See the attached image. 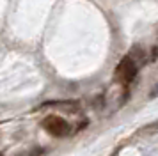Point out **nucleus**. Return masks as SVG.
I'll return each instance as SVG.
<instances>
[{"instance_id": "f257e3e1", "label": "nucleus", "mask_w": 158, "mask_h": 156, "mask_svg": "<svg viewBox=\"0 0 158 156\" xmlns=\"http://www.w3.org/2000/svg\"><path fill=\"white\" fill-rule=\"evenodd\" d=\"M137 73H139V64H137L130 55H126L121 62L117 64L115 78H117L123 85H128V84H131V82L135 80Z\"/></svg>"}, {"instance_id": "7ed1b4c3", "label": "nucleus", "mask_w": 158, "mask_h": 156, "mask_svg": "<svg viewBox=\"0 0 158 156\" xmlns=\"http://www.w3.org/2000/svg\"><path fill=\"white\" fill-rule=\"evenodd\" d=\"M151 98H155V96H158V85H156V89H153V91H151V94H149Z\"/></svg>"}, {"instance_id": "20e7f679", "label": "nucleus", "mask_w": 158, "mask_h": 156, "mask_svg": "<svg viewBox=\"0 0 158 156\" xmlns=\"http://www.w3.org/2000/svg\"><path fill=\"white\" fill-rule=\"evenodd\" d=\"M0 156H2V154H0Z\"/></svg>"}, {"instance_id": "f03ea898", "label": "nucleus", "mask_w": 158, "mask_h": 156, "mask_svg": "<svg viewBox=\"0 0 158 156\" xmlns=\"http://www.w3.org/2000/svg\"><path fill=\"white\" fill-rule=\"evenodd\" d=\"M43 128L50 135H53V137H66V135L69 133V129H71L69 124H68V121L59 117V115H48V117H44Z\"/></svg>"}]
</instances>
